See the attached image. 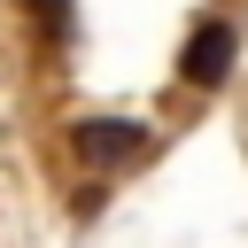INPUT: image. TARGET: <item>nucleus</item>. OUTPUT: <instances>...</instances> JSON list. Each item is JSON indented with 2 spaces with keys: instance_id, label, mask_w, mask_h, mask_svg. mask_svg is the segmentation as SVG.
I'll use <instances>...</instances> for the list:
<instances>
[{
  "instance_id": "nucleus-1",
  "label": "nucleus",
  "mask_w": 248,
  "mask_h": 248,
  "mask_svg": "<svg viewBox=\"0 0 248 248\" xmlns=\"http://www.w3.org/2000/svg\"><path fill=\"white\" fill-rule=\"evenodd\" d=\"M70 147H78L85 163H124V155H140V147H147V132H140V124H124V116H85V124L70 132Z\"/></svg>"
},
{
  "instance_id": "nucleus-2",
  "label": "nucleus",
  "mask_w": 248,
  "mask_h": 248,
  "mask_svg": "<svg viewBox=\"0 0 248 248\" xmlns=\"http://www.w3.org/2000/svg\"><path fill=\"white\" fill-rule=\"evenodd\" d=\"M232 54H240V39H232V23H202V31L186 39V78H194V85H225V70H232Z\"/></svg>"
}]
</instances>
